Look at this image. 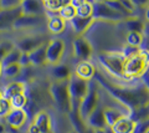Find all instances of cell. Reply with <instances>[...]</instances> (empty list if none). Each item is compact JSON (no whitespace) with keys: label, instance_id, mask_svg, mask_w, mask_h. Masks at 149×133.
Segmentation results:
<instances>
[{"label":"cell","instance_id":"836d02e7","mask_svg":"<svg viewBox=\"0 0 149 133\" xmlns=\"http://www.w3.org/2000/svg\"><path fill=\"white\" fill-rule=\"evenodd\" d=\"M134 133H149L148 120H146V121H141V122H137L136 130H134Z\"/></svg>","mask_w":149,"mask_h":133},{"label":"cell","instance_id":"f546056e","mask_svg":"<svg viewBox=\"0 0 149 133\" xmlns=\"http://www.w3.org/2000/svg\"><path fill=\"white\" fill-rule=\"evenodd\" d=\"M57 15L60 17H62L65 21H70V20H72L73 17L76 16V9L71 5V3H68L67 5H65L63 8L60 9Z\"/></svg>","mask_w":149,"mask_h":133},{"label":"cell","instance_id":"b9f144b4","mask_svg":"<svg viewBox=\"0 0 149 133\" xmlns=\"http://www.w3.org/2000/svg\"><path fill=\"white\" fill-rule=\"evenodd\" d=\"M0 11H1V6H0Z\"/></svg>","mask_w":149,"mask_h":133},{"label":"cell","instance_id":"7a4b0ae2","mask_svg":"<svg viewBox=\"0 0 149 133\" xmlns=\"http://www.w3.org/2000/svg\"><path fill=\"white\" fill-rule=\"evenodd\" d=\"M95 80L100 87H102L116 102L127 107L130 113L133 111L148 106V87L147 86H137V87H127L120 84H114L111 79H108L102 71L95 68Z\"/></svg>","mask_w":149,"mask_h":133},{"label":"cell","instance_id":"603a6c76","mask_svg":"<svg viewBox=\"0 0 149 133\" xmlns=\"http://www.w3.org/2000/svg\"><path fill=\"white\" fill-rule=\"evenodd\" d=\"M46 26H47V30L51 34L58 35L63 33L65 29H66V21L58 15H49L47 21H46Z\"/></svg>","mask_w":149,"mask_h":133},{"label":"cell","instance_id":"74e56055","mask_svg":"<svg viewBox=\"0 0 149 133\" xmlns=\"http://www.w3.org/2000/svg\"><path fill=\"white\" fill-rule=\"evenodd\" d=\"M3 76V66H1V62H0V77Z\"/></svg>","mask_w":149,"mask_h":133},{"label":"cell","instance_id":"30bf717a","mask_svg":"<svg viewBox=\"0 0 149 133\" xmlns=\"http://www.w3.org/2000/svg\"><path fill=\"white\" fill-rule=\"evenodd\" d=\"M49 39L46 38L44 34L37 33V34H31L27 35L25 38H22L15 44V46L20 50L22 54H30L37 47H40L41 45H44L46 42H49Z\"/></svg>","mask_w":149,"mask_h":133},{"label":"cell","instance_id":"ab89813d","mask_svg":"<svg viewBox=\"0 0 149 133\" xmlns=\"http://www.w3.org/2000/svg\"><path fill=\"white\" fill-rule=\"evenodd\" d=\"M70 133H77L76 131H71V132H70Z\"/></svg>","mask_w":149,"mask_h":133},{"label":"cell","instance_id":"7c38bea8","mask_svg":"<svg viewBox=\"0 0 149 133\" xmlns=\"http://www.w3.org/2000/svg\"><path fill=\"white\" fill-rule=\"evenodd\" d=\"M29 121V114L24 108H13L5 117L4 122L6 123L8 127H10L14 132H17L26 125Z\"/></svg>","mask_w":149,"mask_h":133},{"label":"cell","instance_id":"1f68e13d","mask_svg":"<svg viewBox=\"0 0 149 133\" xmlns=\"http://www.w3.org/2000/svg\"><path fill=\"white\" fill-rule=\"evenodd\" d=\"M9 102L11 104V108H24L25 109L26 104H27V96H26V93L15 96V97L11 98Z\"/></svg>","mask_w":149,"mask_h":133},{"label":"cell","instance_id":"e575fe53","mask_svg":"<svg viewBox=\"0 0 149 133\" xmlns=\"http://www.w3.org/2000/svg\"><path fill=\"white\" fill-rule=\"evenodd\" d=\"M19 65H20L22 68L31 66V62H30V58H29V54H22L21 55L20 61H19Z\"/></svg>","mask_w":149,"mask_h":133},{"label":"cell","instance_id":"277c9868","mask_svg":"<svg viewBox=\"0 0 149 133\" xmlns=\"http://www.w3.org/2000/svg\"><path fill=\"white\" fill-rule=\"evenodd\" d=\"M146 72H148V52L146 50H141L134 56L125 58L123 68L125 80L141 79Z\"/></svg>","mask_w":149,"mask_h":133},{"label":"cell","instance_id":"9a60e30c","mask_svg":"<svg viewBox=\"0 0 149 133\" xmlns=\"http://www.w3.org/2000/svg\"><path fill=\"white\" fill-rule=\"evenodd\" d=\"M86 125L91 130H106V128H108L104 120V106L102 101H100V104L97 106V108L88 116V118L86 120Z\"/></svg>","mask_w":149,"mask_h":133},{"label":"cell","instance_id":"8992f818","mask_svg":"<svg viewBox=\"0 0 149 133\" xmlns=\"http://www.w3.org/2000/svg\"><path fill=\"white\" fill-rule=\"evenodd\" d=\"M101 101V95H100V86L95 80L90 81V87H88V92L86 97L82 100V102L78 108V113L83 122H86L88 116L97 108Z\"/></svg>","mask_w":149,"mask_h":133},{"label":"cell","instance_id":"d4e9b609","mask_svg":"<svg viewBox=\"0 0 149 133\" xmlns=\"http://www.w3.org/2000/svg\"><path fill=\"white\" fill-rule=\"evenodd\" d=\"M46 49H47V42L41 45L32 52L29 54V58L31 62V66H44L46 63Z\"/></svg>","mask_w":149,"mask_h":133},{"label":"cell","instance_id":"6da1fadb","mask_svg":"<svg viewBox=\"0 0 149 133\" xmlns=\"http://www.w3.org/2000/svg\"><path fill=\"white\" fill-rule=\"evenodd\" d=\"M127 30L123 22L93 20L82 36L90 42L93 54H122L125 47Z\"/></svg>","mask_w":149,"mask_h":133},{"label":"cell","instance_id":"8d00e7d4","mask_svg":"<svg viewBox=\"0 0 149 133\" xmlns=\"http://www.w3.org/2000/svg\"><path fill=\"white\" fill-rule=\"evenodd\" d=\"M81 133H93V130H91V128H88V127H86L85 130H83Z\"/></svg>","mask_w":149,"mask_h":133},{"label":"cell","instance_id":"52a82bcc","mask_svg":"<svg viewBox=\"0 0 149 133\" xmlns=\"http://www.w3.org/2000/svg\"><path fill=\"white\" fill-rule=\"evenodd\" d=\"M88 87H90V82L81 80L80 77H77L72 72V75L68 80V92H70L71 104H72L71 111H78L82 100L86 97V95L88 92Z\"/></svg>","mask_w":149,"mask_h":133},{"label":"cell","instance_id":"f35d334b","mask_svg":"<svg viewBox=\"0 0 149 133\" xmlns=\"http://www.w3.org/2000/svg\"><path fill=\"white\" fill-rule=\"evenodd\" d=\"M107 133H112V132H111V130H109V128H107Z\"/></svg>","mask_w":149,"mask_h":133},{"label":"cell","instance_id":"f1b7e54d","mask_svg":"<svg viewBox=\"0 0 149 133\" xmlns=\"http://www.w3.org/2000/svg\"><path fill=\"white\" fill-rule=\"evenodd\" d=\"M22 71V67L19 63H14V65L6 66L3 68V76L5 79H16Z\"/></svg>","mask_w":149,"mask_h":133},{"label":"cell","instance_id":"4dcf8cb0","mask_svg":"<svg viewBox=\"0 0 149 133\" xmlns=\"http://www.w3.org/2000/svg\"><path fill=\"white\" fill-rule=\"evenodd\" d=\"M15 47V42L11 40H1L0 41V62L4 60V57Z\"/></svg>","mask_w":149,"mask_h":133},{"label":"cell","instance_id":"ba28073f","mask_svg":"<svg viewBox=\"0 0 149 133\" xmlns=\"http://www.w3.org/2000/svg\"><path fill=\"white\" fill-rule=\"evenodd\" d=\"M93 5V20H101V21H108V22H123L125 21L124 17L114 11L112 8H109L106 4V1H92Z\"/></svg>","mask_w":149,"mask_h":133},{"label":"cell","instance_id":"83f0119b","mask_svg":"<svg viewBox=\"0 0 149 133\" xmlns=\"http://www.w3.org/2000/svg\"><path fill=\"white\" fill-rule=\"evenodd\" d=\"M21 55H22V52L15 46L10 52L6 55L5 57H4V60L1 61V66H3V68H4V67H6V66L14 65V63H19Z\"/></svg>","mask_w":149,"mask_h":133},{"label":"cell","instance_id":"d6986e66","mask_svg":"<svg viewBox=\"0 0 149 133\" xmlns=\"http://www.w3.org/2000/svg\"><path fill=\"white\" fill-rule=\"evenodd\" d=\"M95 66L93 63L90 61H85V62H77L76 67H74V75L77 77H80L81 80H85L90 82L93 80V75H95Z\"/></svg>","mask_w":149,"mask_h":133},{"label":"cell","instance_id":"ac0fdd59","mask_svg":"<svg viewBox=\"0 0 149 133\" xmlns=\"http://www.w3.org/2000/svg\"><path fill=\"white\" fill-rule=\"evenodd\" d=\"M20 6L24 15H45L46 14L42 1H39V0H21Z\"/></svg>","mask_w":149,"mask_h":133},{"label":"cell","instance_id":"d6a6232c","mask_svg":"<svg viewBox=\"0 0 149 133\" xmlns=\"http://www.w3.org/2000/svg\"><path fill=\"white\" fill-rule=\"evenodd\" d=\"M21 0H0V6L1 10H9V9H15L20 6Z\"/></svg>","mask_w":149,"mask_h":133},{"label":"cell","instance_id":"4fadbf2b","mask_svg":"<svg viewBox=\"0 0 149 133\" xmlns=\"http://www.w3.org/2000/svg\"><path fill=\"white\" fill-rule=\"evenodd\" d=\"M47 16L45 15H22L15 21L14 29L15 30H30L46 25Z\"/></svg>","mask_w":149,"mask_h":133},{"label":"cell","instance_id":"e0dca14e","mask_svg":"<svg viewBox=\"0 0 149 133\" xmlns=\"http://www.w3.org/2000/svg\"><path fill=\"white\" fill-rule=\"evenodd\" d=\"M26 92H27V85L25 84V82H22V81H13L1 91V95H3V98L10 101L11 98L15 97V96L25 95Z\"/></svg>","mask_w":149,"mask_h":133},{"label":"cell","instance_id":"44dd1931","mask_svg":"<svg viewBox=\"0 0 149 133\" xmlns=\"http://www.w3.org/2000/svg\"><path fill=\"white\" fill-rule=\"evenodd\" d=\"M71 5L76 9V16L78 17H92L93 5L88 0H70Z\"/></svg>","mask_w":149,"mask_h":133},{"label":"cell","instance_id":"ffe728a7","mask_svg":"<svg viewBox=\"0 0 149 133\" xmlns=\"http://www.w3.org/2000/svg\"><path fill=\"white\" fill-rule=\"evenodd\" d=\"M136 125L137 122H134L130 117H122L109 130L112 133H134Z\"/></svg>","mask_w":149,"mask_h":133},{"label":"cell","instance_id":"60d3db41","mask_svg":"<svg viewBox=\"0 0 149 133\" xmlns=\"http://www.w3.org/2000/svg\"><path fill=\"white\" fill-rule=\"evenodd\" d=\"M8 133H17V132H8Z\"/></svg>","mask_w":149,"mask_h":133},{"label":"cell","instance_id":"cb8c5ba5","mask_svg":"<svg viewBox=\"0 0 149 133\" xmlns=\"http://www.w3.org/2000/svg\"><path fill=\"white\" fill-rule=\"evenodd\" d=\"M50 75L52 77V81H56V82L68 81L72 75V71L68 65H60L58 63L56 66H52V70H51Z\"/></svg>","mask_w":149,"mask_h":133},{"label":"cell","instance_id":"484cf974","mask_svg":"<svg viewBox=\"0 0 149 133\" xmlns=\"http://www.w3.org/2000/svg\"><path fill=\"white\" fill-rule=\"evenodd\" d=\"M143 40H144L143 34L136 33V31H127V34H125V46L141 49Z\"/></svg>","mask_w":149,"mask_h":133},{"label":"cell","instance_id":"8fae6325","mask_svg":"<svg viewBox=\"0 0 149 133\" xmlns=\"http://www.w3.org/2000/svg\"><path fill=\"white\" fill-rule=\"evenodd\" d=\"M73 46V56L77 60V62H85L90 61L93 56V50L91 47L90 42L83 38V36H77L72 42Z\"/></svg>","mask_w":149,"mask_h":133},{"label":"cell","instance_id":"5b68a950","mask_svg":"<svg viewBox=\"0 0 149 133\" xmlns=\"http://www.w3.org/2000/svg\"><path fill=\"white\" fill-rule=\"evenodd\" d=\"M97 61L103 68L102 72H107L109 75L117 77V79H124V61L125 58L122 54H102L97 55ZM125 80V79H124Z\"/></svg>","mask_w":149,"mask_h":133},{"label":"cell","instance_id":"3957f363","mask_svg":"<svg viewBox=\"0 0 149 133\" xmlns=\"http://www.w3.org/2000/svg\"><path fill=\"white\" fill-rule=\"evenodd\" d=\"M49 95L58 113L68 114L71 112L72 104L68 92V81H52L49 86Z\"/></svg>","mask_w":149,"mask_h":133},{"label":"cell","instance_id":"4316f807","mask_svg":"<svg viewBox=\"0 0 149 133\" xmlns=\"http://www.w3.org/2000/svg\"><path fill=\"white\" fill-rule=\"evenodd\" d=\"M70 0H45L42 1V5L46 14L47 13H58V10L65 5H67Z\"/></svg>","mask_w":149,"mask_h":133},{"label":"cell","instance_id":"9c48e42d","mask_svg":"<svg viewBox=\"0 0 149 133\" xmlns=\"http://www.w3.org/2000/svg\"><path fill=\"white\" fill-rule=\"evenodd\" d=\"M66 50V44L60 38L50 39L47 42V49H46V63L51 66L58 65L62 60V56Z\"/></svg>","mask_w":149,"mask_h":133},{"label":"cell","instance_id":"2e32d148","mask_svg":"<svg viewBox=\"0 0 149 133\" xmlns=\"http://www.w3.org/2000/svg\"><path fill=\"white\" fill-rule=\"evenodd\" d=\"M31 123L40 131V133H52V117L46 109L37 111L34 114Z\"/></svg>","mask_w":149,"mask_h":133},{"label":"cell","instance_id":"7402d4cb","mask_svg":"<svg viewBox=\"0 0 149 133\" xmlns=\"http://www.w3.org/2000/svg\"><path fill=\"white\" fill-rule=\"evenodd\" d=\"M93 22V17H78L74 16L72 20H70V25H71L72 30L78 36H82L87 31V29L91 26Z\"/></svg>","mask_w":149,"mask_h":133},{"label":"cell","instance_id":"d590c367","mask_svg":"<svg viewBox=\"0 0 149 133\" xmlns=\"http://www.w3.org/2000/svg\"><path fill=\"white\" fill-rule=\"evenodd\" d=\"M0 133H8L6 132V126H5V122L0 120Z\"/></svg>","mask_w":149,"mask_h":133},{"label":"cell","instance_id":"5bb4252c","mask_svg":"<svg viewBox=\"0 0 149 133\" xmlns=\"http://www.w3.org/2000/svg\"><path fill=\"white\" fill-rule=\"evenodd\" d=\"M22 15L24 13L21 10V6L9 9V10H1L0 11V33L13 30L15 21Z\"/></svg>","mask_w":149,"mask_h":133}]
</instances>
